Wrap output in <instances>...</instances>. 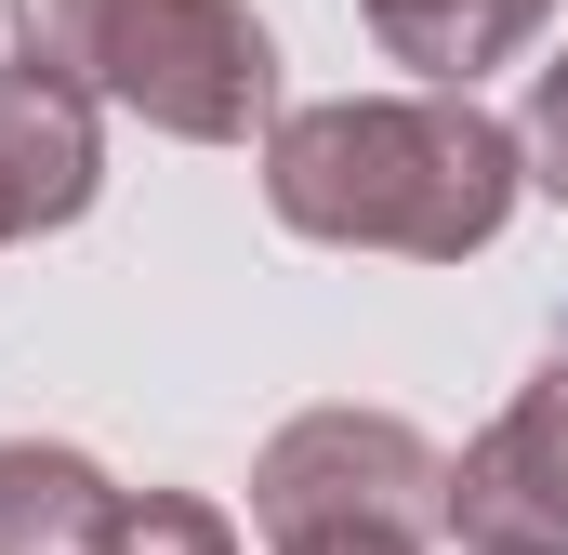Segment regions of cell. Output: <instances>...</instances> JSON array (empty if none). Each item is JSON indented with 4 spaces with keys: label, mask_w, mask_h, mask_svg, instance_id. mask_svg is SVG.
<instances>
[{
    "label": "cell",
    "mask_w": 568,
    "mask_h": 555,
    "mask_svg": "<svg viewBox=\"0 0 568 555\" xmlns=\"http://www.w3.org/2000/svg\"><path fill=\"white\" fill-rule=\"evenodd\" d=\"M27 53L172 145L278 133V40L252 0H13Z\"/></svg>",
    "instance_id": "7a4b0ae2"
},
{
    "label": "cell",
    "mask_w": 568,
    "mask_h": 555,
    "mask_svg": "<svg viewBox=\"0 0 568 555\" xmlns=\"http://www.w3.org/2000/svg\"><path fill=\"white\" fill-rule=\"evenodd\" d=\"M556 27V0H371L384 67H410L424 93H476L489 67H516Z\"/></svg>",
    "instance_id": "52a82bcc"
},
{
    "label": "cell",
    "mask_w": 568,
    "mask_h": 555,
    "mask_svg": "<svg viewBox=\"0 0 568 555\" xmlns=\"http://www.w3.org/2000/svg\"><path fill=\"white\" fill-rule=\"evenodd\" d=\"M93 185H106V107L67 67L13 53L0 67V252L40 239V225H80Z\"/></svg>",
    "instance_id": "5b68a950"
},
{
    "label": "cell",
    "mask_w": 568,
    "mask_h": 555,
    "mask_svg": "<svg viewBox=\"0 0 568 555\" xmlns=\"http://www.w3.org/2000/svg\"><path fill=\"white\" fill-rule=\"evenodd\" d=\"M516 145H529V185H542V199L568 212V53L542 67V80H529V120H516Z\"/></svg>",
    "instance_id": "9c48e42d"
},
{
    "label": "cell",
    "mask_w": 568,
    "mask_h": 555,
    "mask_svg": "<svg viewBox=\"0 0 568 555\" xmlns=\"http://www.w3.org/2000/svg\"><path fill=\"white\" fill-rule=\"evenodd\" d=\"M106 555H239V529L199 503V490H133L120 503V543Z\"/></svg>",
    "instance_id": "ba28073f"
},
{
    "label": "cell",
    "mask_w": 568,
    "mask_h": 555,
    "mask_svg": "<svg viewBox=\"0 0 568 555\" xmlns=\"http://www.w3.org/2000/svg\"><path fill=\"white\" fill-rule=\"evenodd\" d=\"M449 543L463 555H568V331L489 411V436L449 463Z\"/></svg>",
    "instance_id": "277c9868"
},
{
    "label": "cell",
    "mask_w": 568,
    "mask_h": 555,
    "mask_svg": "<svg viewBox=\"0 0 568 555\" xmlns=\"http://www.w3.org/2000/svg\"><path fill=\"white\" fill-rule=\"evenodd\" d=\"M265 555H436L449 529V450L397 411H304L252 463Z\"/></svg>",
    "instance_id": "3957f363"
},
{
    "label": "cell",
    "mask_w": 568,
    "mask_h": 555,
    "mask_svg": "<svg viewBox=\"0 0 568 555\" xmlns=\"http://www.w3.org/2000/svg\"><path fill=\"white\" fill-rule=\"evenodd\" d=\"M516 199H529V145L476 93H331V107H278L265 133V212L317 252L463 265L516 225Z\"/></svg>",
    "instance_id": "6da1fadb"
},
{
    "label": "cell",
    "mask_w": 568,
    "mask_h": 555,
    "mask_svg": "<svg viewBox=\"0 0 568 555\" xmlns=\"http://www.w3.org/2000/svg\"><path fill=\"white\" fill-rule=\"evenodd\" d=\"M120 476L67 436H0V555H106L120 543Z\"/></svg>",
    "instance_id": "8992f818"
}]
</instances>
